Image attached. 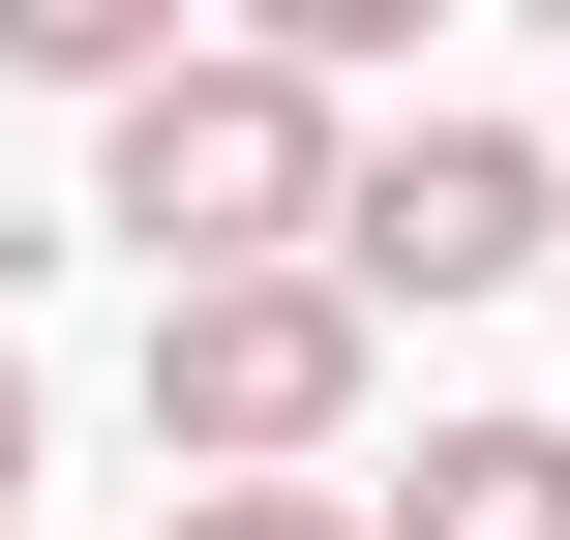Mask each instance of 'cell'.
Masks as SVG:
<instances>
[{
	"label": "cell",
	"mask_w": 570,
	"mask_h": 540,
	"mask_svg": "<svg viewBox=\"0 0 570 540\" xmlns=\"http://www.w3.org/2000/svg\"><path fill=\"white\" fill-rule=\"evenodd\" d=\"M331 210H361V90H331L301 30H210L150 120H90V240H150V301L331 271Z\"/></svg>",
	"instance_id": "1"
},
{
	"label": "cell",
	"mask_w": 570,
	"mask_h": 540,
	"mask_svg": "<svg viewBox=\"0 0 570 540\" xmlns=\"http://www.w3.org/2000/svg\"><path fill=\"white\" fill-rule=\"evenodd\" d=\"M361 391H391V301H361V271H210V301H150V451H180V481H331Z\"/></svg>",
	"instance_id": "2"
},
{
	"label": "cell",
	"mask_w": 570,
	"mask_h": 540,
	"mask_svg": "<svg viewBox=\"0 0 570 540\" xmlns=\"http://www.w3.org/2000/svg\"><path fill=\"white\" fill-rule=\"evenodd\" d=\"M570 240V120H391L361 150V210H331V271L361 301H511Z\"/></svg>",
	"instance_id": "3"
},
{
	"label": "cell",
	"mask_w": 570,
	"mask_h": 540,
	"mask_svg": "<svg viewBox=\"0 0 570 540\" xmlns=\"http://www.w3.org/2000/svg\"><path fill=\"white\" fill-rule=\"evenodd\" d=\"M391 540H570V421H421Z\"/></svg>",
	"instance_id": "4"
},
{
	"label": "cell",
	"mask_w": 570,
	"mask_h": 540,
	"mask_svg": "<svg viewBox=\"0 0 570 540\" xmlns=\"http://www.w3.org/2000/svg\"><path fill=\"white\" fill-rule=\"evenodd\" d=\"M180 60H210L180 0H0V90H90V120H150Z\"/></svg>",
	"instance_id": "5"
},
{
	"label": "cell",
	"mask_w": 570,
	"mask_h": 540,
	"mask_svg": "<svg viewBox=\"0 0 570 540\" xmlns=\"http://www.w3.org/2000/svg\"><path fill=\"white\" fill-rule=\"evenodd\" d=\"M180 540H391L361 481H180Z\"/></svg>",
	"instance_id": "6"
},
{
	"label": "cell",
	"mask_w": 570,
	"mask_h": 540,
	"mask_svg": "<svg viewBox=\"0 0 570 540\" xmlns=\"http://www.w3.org/2000/svg\"><path fill=\"white\" fill-rule=\"evenodd\" d=\"M30 451H60V421H30V361H0V540H30Z\"/></svg>",
	"instance_id": "7"
}]
</instances>
